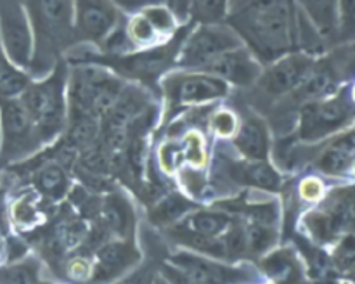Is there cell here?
<instances>
[{
	"label": "cell",
	"instance_id": "6da1fadb",
	"mask_svg": "<svg viewBox=\"0 0 355 284\" xmlns=\"http://www.w3.org/2000/svg\"><path fill=\"white\" fill-rule=\"evenodd\" d=\"M224 23L262 66L297 51L295 0H234Z\"/></svg>",
	"mask_w": 355,
	"mask_h": 284
},
{
	"label": "cell",
	"instance_id": "7a4b0ae2",
	"mask_svg": "<svg viewBox=\"0 0 355 284\" xmlns=\"http://www.w3.org/2000/svg\"><path fill=\"white\" fill-rule=\"evenodd\" d=\"M33 30V59L28 71L44 76L76 42L73 0H19Z\"/></svg>",
	"mask_w": 355,
	"mask_h": 284
},
{
	"label": "cell",
	"instance_id": "3957f363",
	"mask_svg": "<svg viewBox=\"0 0 355 284\" xmlns=\"http://www.w3.org/2000/svg\"><path fill=\"white\" fill-rule=\"evenodd\" d=\"M68 71V62L59 59L47 75L40 76L38 80H31L19 96L21 104L44 145L54 142L59 135L64 134L66 121H68V100H66Z\"/></svg>",
	"mask_w": 355,
	"mask_h": 284
},
{
	"label": "cell",
	"instance_id": "277c9868",
	"mask_svg": "<svg viewBox=\"0 0 355 284\" xmlns=\"http://www.w3.org/2000/svg\"><path fill=\"white\" fill-rule=\"evenodd\" d=\"M123 89V80L104 66L90 64V62L73 64L68 71V87H66L68 121H101Z\"/></svg>",
	"mask_w": 355,
	"mask_h": 284
},
{
	"label": "cell",
	"instance_id": "5b68a950",
	"mask_svg": "<svg viewBox=\"0 0 355 284\" xmlns=\"http://www.w3.org/2000/svg\"><path fill=\"white\" fill-rule=\"evenodd\" d=\"M352 87L342 85L336 92L298 107V142H319L352 127Z\"/></svg>",
	"mask_w": 355,
	"mask_h": 284
},
{
	"label": "cell",
	"instance_id": "8992f818",
	"mask_svg": "<svg viewBox=\"0 0 355 284\" xmlns=\"http://www.w3.org/2000/svg\"><path fill=\"white\" fill-rule=\"evenodd\" d=\"M241 45V38L225 23H196V26H189L182 38L175 66L186 71H203L218 55Z\"/></svg>",
	"mask_w": 355,
	"mask_h": 284
},
{
	"label": "cell",
	"instance_id": "52a82bcc",
	"mask_svg": "<svg viewBox=\"0 0 355 284\" xmlns=\"http://www.w3.org/2000/svg\"><path fill=\"white\" fill-rule=\"evenodd\" d=\"M44 145L19 97L0 99V159L19 163Z\"/></svg>",
	"mask_w": 355,
	"mask_h": 284
},
{
	"label": "cell",
	"instance_id": "ba28073f",
	"mask_svg": "<svg viewBox=\"0 0 355 284\" xmlns=\"http://www.w3.org/2000/svg\"><path fill=\"white\" fill-rule=\"evenodd\" d=\"M0 45L9 61L28 73L33 59V30L19 0H0Z\"/></svg>",
	"mask_w": 355,
	"mask_h": 284
},
{
	"label": "cell",
	"instance_id": "9c48e42d",
	"mask_svg": "<svg viewBox=\"0 0 355 284\" xmlns=\"http://www.w3.org/2000/svg\"><path fill=\"white\" fill-rule=\"evenodd\" d=\"M162 87L170 106H200L224 99L229 94L227 83L217 76L186 69L165 76Z\"/></svg>",
	"mask_w": 355,
	"mask_h": 284
},
{
	"label": "cell",
	"instance_id": "30bf717a",
	"mask_svg": "<svg viewBox=\"0 0 355 284\" xmlns=\"http://www.w3.org/2000/svg\"><path fill=\"white\" fill-rule=\"evenodd\" d=\"M315 61H318V57H312L305 52H290V54L276 59L270 64L263 66L255 85L259 87L260 92L267 99H286L305 82L309 73L314 68Z\"/></svg>",
	"mask_w": 355,
	"mask_h": 284
},
{
	"label": "cell",
	"instance_id": "8fae6325",
	"mask_svg": "<svg viewBox=\"0 0 355 284\" xmlns=\"http://www.w3.org/2000/svg\"><path fill=\"white\" fill-rule=\"evenodd\" d=\"M76 40L103 47L120 24L121 12L113 0H73Z\"/></svg>",
	"mask_w": 355,
	"mask_h": 284
},
{
	"label": "cell",
	"instance_id": "7c38bea8",
	"mask_svg": "<svg viewBox=\"0 0 355 284\" xmlns=\"http://www.w3.org/2000/svg\"><path fill=\"white\" fill-rule=\"evenodd\" d=\"M141 260V251L132 239L106 241L94 251L92 277L89 284H110L120 279Z\"/></svg>",
	"mask_w": 355,
	"mask_h": 284
},
{
	"label": "cell",
	"instance_id": "4fadbf2b",
	"mask_svg": "<svg viewBox=\"0 0 355 284\" xmlns=\"http://www.w3.org/2000/svg\"><path fill=\"white\" fill-rule=\"evenodd\" d=\"M170 262H172L170 265L200 284H245L252 279V274L245 267L225 265L196 253H177L170 258Z\"/></svg>",
	"mask_w": 355,
	"mask_h": 284
},
{
	"label": "cell",
	"instance_id": "5bb4252c",
	"mask_svg": "<svg viewBox=\"0 0 355 284\" xmlns=\"http://www.w3.org/2000/svg\"><path fill=\"white\" fill-rule=\"evenodd\" d=\"M262 69L263 66L259 59L245 45H241L218 55L203 71L217 76L229 87H252L257 83Z\"/></svg>",
	"mask_w": 355,
	"mask_h": 284
},
{
	"label": "cell",
	"instance_id": "9a60e30c",
	"mask_svg": "<svg viewBox=\"0 0 355 284\" xmlns=\"http://www.w3.org/2000/svg\"><path fill=\"white\" fill-rule=\"evenodd\" d=\"M97 224L107 236L116 239H132L135 232V211L130 201L121 193H110L99 201Z\"/></svg>",
	"mask_w": 355,
	"mask_h": 284
},
{
	"label": "cell",
	"instance_id": "2e32d148",
	"mask_svg": "<svg viewBox=\"0 0 355 284\" xmlns=\"http://www.w3.org/2000/svg\"><path fill=\"white\" fill-rule=\"evenodd\" d=\"M355 161V141L352 127L333 135L315 158L314 166L329 177H347L352 173Z\"/></svg>",
	"mask_w": 355,
	"mask_h": 284
},
{
	"label": "cell",
	"instance_id": "e0dca14e",
	"mask_svg": "<svg viewBox=\"0 0 355 284\" xmlns=\"http://www.w3.org/2000/svg\"><path fill=\"white\" fill-rule=\"evenodd\" d=\"M232 144L250 161H269V127H267L262 118L255 116V114L246 116L238 125V130L232 135Z\"/></svg>",
	"mask_w": 355,
	"mask_h": 284
},
{
	"label": "cell",
	"instance_id": "ac0fdd59",
	"mask_svg": "<svg viewBox=\"0 0 355 284\" xmlns=\"http://www.w3.org/2000/svg\"><path fill=\"white\" fill-rule=\"evenodd\" d=\"M295 6L321 35L324 44L338 40V0H295Z\"/></svg>",
	"mask_w": 355,
	"mask_h": 284
},
{
	"label": "cell",
	"instance_id": "d6986e66",
	"mask_svg": "<svg viewBox=\"0 0 355 284\" xmlns=\"http://www.w3.org/2000/svg\"><path fill=\"white\" fill-rule=\"evenodd\" d=\"M35 190L49 201H61L69 193L68 166L59 159H47L31 173Z\"/></svg>",
	"mask_w": 355,
	"mask_h": 284
},
{
	"label": "cell",
	"instance_id": "ffe728a7",
	"mask_svg": "<svg viewBox=\"0 0 355 284\" xmlns=\"http://www.w3.org/2000/svg\"><path fill=\"white\" fill-rule=\"evenodd\" d=\"M229 175L232 180L255 189L277 190L281 186V177L269 161H234L229 166Z\"/></svg>",
	"mask_w": 355,
	"mask_h": 284
},
{
	"label": "cell",
	"instance_id": "44dd1931",
	"mask_svg": "<svg viewBox=\"0 0 355 284\" xmlns=\"http://www.w3.org/2000/svg\"><path fill=\"white\" fill-rule=\"evenodd\" d=\"M42 196L35 189H26L21 193L9 206V218L19 229L37 227L44 218L42 210Z\"/></svg>",
	"mask_w": 355,
	"mask_h": 284
},
{
	"label": "cell",
	"instance_id": "7402d4cb",
	"mask_svg": "<svg viewBox=\"0 0 355 284\" xmlns=\"http://www.w3.org/2000/svg\"><path fill=\"white\" fill-rule=\"evenodd\" d=\"M232 217L220 210H198L184 218L182 225L207 238H220L231 225Z\"/></svg>",
	"mask_w": 355,
	"mask_h": 284
},
{
	"label": "cell",
	"instance_id": "603a6c76",
	"mask_svg": "<svg viewBox=\"0 0 355 284\" xmlns=\"http://www.w3.org/2000/svg\"><path fill=\"white\" fill-rule=\"evenodd\" d=\"M194 204L182 194H170L162 201L153 204L149 211V220L158 227H166V225H175L186 213H191Z\"/></svg>",
	"mask_w": 355,
	"mask_h": 284
},
{
	"label": "cell",
	"instance_id": "cb8c5ba5",
	"mask_svg": "<svg viewBox=\"0 0 355 284\" xmlns=\"http://www.w3.org/2000/svg\"><path fill=\"white\" fill-rule=\"evenodd\" d=\"M30 82V73L14 66L0 45V99L19 97Z\"/></svg>",
	"mask_w": 355,
	"mask_h": 284
},
{
	"label": "cell",
	"instance_id": "d4e9b609",
	"mask_svg": "<svg viewBox=\"0 0 355 284\" xmlns=\"http://www.w3.org/2000/svg\"><path fill=\"white\" fill-rule=\"evenodd\" d=\"M231 0H191V16L198 24L224 23Z\"/></svg>",
	"mask_w": 355,
	"mask_h": 284
},
{
	"label": "cell",
	"instance_id": "484cf974",
	"mask_svg": "<svg viewBox=\"0 0 355 284\" xmlns=\"http://www.w3.org/2000/svg\"><path fill=\"white\" fill-rule=\"evenodd\" d=\"M245 232L246 248H248L250 253H255V255L267 251L276 241V229L269 227V225L248 222V225H245Z\"/></svg>",
	"mask_w": 355,
	"mask_h": 284
},
{
	"label": "cell",
	"instance_id": "4316f807",
	"mask_svg": "<svg viewBox=\"0 0 355 284\" xmlns=\"http://www.w3.org/2000/svg\"><path fill=\"white\" fill-rule=\"evenodd\" d=\"M263 270L276 281H288L295 276V258L288 251H276L263 260Z\"/></svg>",
	"mask_w": 355,
	"mask_h": 284
},
{
	"label": "cell",
	"instance_id": "83f0119b",
	"mask_svg": "<svg viewBox=\"0 0 355 284\" xmlns=\"http://www.w3.org/2000/svg\"><path fill=\"white\" fill-rule=\"evenodd\" d=\"M0 284H38L37 267L31 262L0 267Z\"/></svg>",
	"mask_w": 355,
	"mask_h": 284
},
{
	"label": "cell",
	"instance_id": "f1b7e54d",
	"mask_svg": "<svg viewBox=\"0 0 355 284\" xmlns=\"http://www.w3.org/2000/svg\"><path fill=\"white\" fill-rule=\"evenodd\" d=\"M355 0H338V40H350L354 33Z\"/></svg>",
	"mask_w": 355,
	"mask_h": 284
},
{
	"label": "cell",
	"instance_id": "f546056e",
	"mask_svg": "<svg viewBox=\"0 0 355 284\" xmlns=\"http://www.w3.org/2000/svg\"><path fill=\"white\" fill-rule=\"evenodd\" d=\"M238 118L229 109H218L211 118V128L218 137H232L238 130Z\"/></svg>",
	"mask_w": 355,
	"mask_h": 284
},
{
	"label": "cell",
	"instance_id": "4dcf8cb0",
	"mask_svg": "<svg viewBox=\"0 0 355 284\" xmlns=\"http://www.w3.org/2000/svg\"><path fill=\"white\" fill-rule=\"evenodd\" d=\"M66 276L76 283H89L92 277V262L83 255L75 256L66 263Z\"/></svg>",
	"mask_w": 355,
	"mask_h": 284
},
{
	"label": "cell",
	"instance_id": "1f68e13d",
	"mask_svg": "<svg viewBox=\"0 0 355 284\" xmlns=\"http://www.w3.org/2000/svg\"><path fill=\"white\" fill-rule=\"evenodd\" d=\"M298 189H300V196L307 201H318L322 196V193H324V186H322V182L318 177L304 179Z\"/></svg>",
	"mask_w": 355,
	"mask_h": 284
},
{
	"label": "cell",
	"instance_id": "d6a6232c",
	"mask_svg": "<svg viewBox=\"0 0 355 284\" xmlns=\"http://www.w3.org/2000/svg\"><path fill=\"white\" fill-rule=\"evenodd\" d=\"M162 277H165L170 284H200L191 279V277H187L184 272H180L173 265H168V263L162 267Z\"/></svg>",
	"mask_w": 355,
	"mask_h": 284
},
{
	"label": "cell",
	"instance_id": "836d02e7",
	"mask_svg": "<svg viewBox=\"0 0 355 284\" xmlns=\"http://www.w3.org/2000/svg\"><path fill=\"white\" fill-rule=\"evenodd\" d=\"M338 263L342 269H350L354 263V242H352V236L345 239V241L340 245L338 249Z\"/></svg>",
	"mask_w": 355,
	"mask_h": 284
},
{
	"label": "cell",
	"instance_id": "e575fe53",
	"mask_svg": "<svg viewBox=\"0 0 355 284\" xmlns=\"http://www.w3.org/2000/svg\"><path fill=\"white\" fill-rule=\"evenodd\" d=\"M156 276H153V272L144 270V272H135L132 276H128L127 279H121L118 284H153Z\"/></svg>",
	"mask_w": 355,
	"mask_h": 284
},
{
	"label": "cell",
	"instance_id": "d590c367",
	"mask_svg": "<svg viewBox=\"0 0 355 284\" xmlns=\"http://www.w3.org/2000/svg\"><path fill=\"white\" fill-rule=\"evenodd\" d=\"M7 258V241L2 234V229H0V267H2L3 260Z\"/></svg>",
	"mask_w": 355,
	"mask_h": 284
},
{
	"label": "cell",
	"instance_id": "8d00e7d4",
	"mask_svg": "<svg viewBox=\"0 0 355 284\" xmlns=\"http://www.w3.org/2000/svg\"><path fill=\"white\" fill-rule=\"evenodd\" d=\"M153 284H170V283L165 279V277H155Z\"/></svg>",
	"mask_w": 355,
	"mask_h": 284
},
{
	"label": "cell",
	"instance_id": "74e56055",
	"mask_svg": "<svg viewBox=\"0 0 355 284\" xmlns=\"http://www.w3.org/2000/svg\"><path fill=\"white\" fill-rule=\"evenodd\" d=\"M231 2H234V0H231Z\"/></svg>",
	"mask_w": 355,
	"mask_h": 284
}]
</instances>
